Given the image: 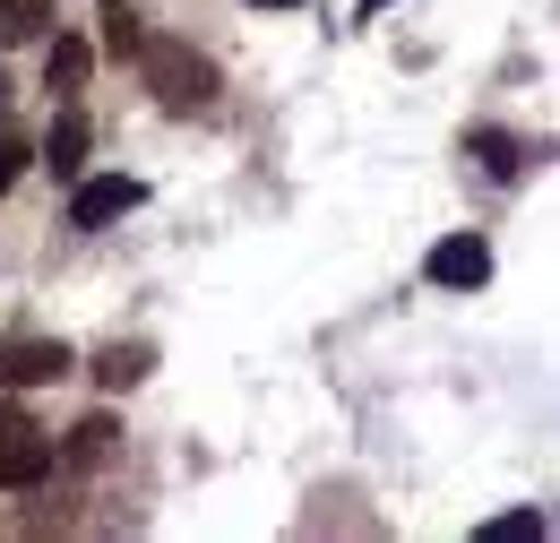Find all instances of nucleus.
I'll return each instance as SVG.
<instances>
[{
	"mask_svg": "<svg viewBox=\"0 0 560 543\" xmlns=\"http://www.w3.org/2000/svg\"><path fill=\"white\" fill-rule=\"evenodd\" d=\"M139 61H147V86H155V104H164V113H208V104H215V61H208V53L139 44Z\"/></svg>",
	"mask_w": 560,
	"mask_h": 543,
	"instance_id": "nucleus-1",
	"label": "nucleus"
},
{
	"mask_svg": "<svg viewBox=\"0 0 560 543\" xmlns=\"http://www.w3.org/2000/svg\"><path fill=\"white\" fill-rule=\"evenodd\" d=\"M78 354L61 337H9L0 345V389H44V380H61Z\"/></svg>",
	"mask_w": 560,
	"mask_h": 543,
	"instance_id": "nucleus-2",
	"label": "nucleus"
},
{
	"mask_svg": "<svg viewBox=\"0 0 560 543\" xmlns=\"http://www.w3.org/2000/svg\"><path fill=\"white\" fill-rule=\"evenodd\" d=\"M139 199H147V182H130V173L78 182V199H70V224H78V233H104V224H121V216H130Z\"/></svg>",
	"mask_w": 560,
	"mask_h": 543,
	"instance_id": "nucleus-3",
	"label": "nucleus"
},
{
	"mask_svg": "<svg viewBox=\"0 0 560 543\" xmlns=\"http://www.w3.org/2000/svg\"><path fill=\"white\" fill-rule=\"evenodd\" d=\"M422 268H431V285H448V293H475V285L491 276V242L483 233H448V242H431Z\"/></svg>",
	"mask_w": 560,
	"mask_h": 543,
	"instance_id": "nucleus-4",
	"label": "nucleus"
},
{
	"mask_svg": "<svg viewBox=\"0 0 560 543\" xmlns=\"http://www.w3.org/2000/svg\"><path fill=\"white\" fill-rule=\"evenodd\" d=\"M52 466H61V458H52L44 431H9V440H0V492H35V483H52Z\"/></svg>",
	"mask_w": 560,
	"mask_h": 543,
	"instance_id": "nucleus-5",
	"label": "nucleus"
},
{
	"mask_svg": "<svg viewBox=\"0 0 560 543\" xmlns=\"http://www.w3.org/2000/svg\"><path fill=\"white\" fill-rule=\"evenodd\" d=\"M86 69H95V44L52 26V35H44V86H52V95H78V86H86Z\"/></svg>",
	"mask_w": 560,
	"mask_h": 543,
	"instance_id": "nucleus-6",
	"label": "nucleus"
},
{
	"mask_svg": "<svg viewBox=\"0 0 560 543\" xmlns=\"http://www.w3.org/2000/svg\"><path fill=\"white\" fill-rule=\"evenodd\" d=\"M113 449H121V423H113V414H86V423H70V440H61L52 458H61V466H104Z\"/></svg>",
	"mask_w": 560,
	"mask_h": 543,
	"instance_id": "nucleus-7",
	"label": "nucleus"
},
{
	"mask_svg": "<svg viewBox=\"0 0 560 543\" xmlns=\"http://www.w3.org/2000/svg\"><path fill=\"white\" fill-rule=\"evenodd\" d=\"M44 164H52V182H78V173H86V113H78V104L44 130Z\"/></svg>",
	"mask_w": 560,
	"mask_h": 543,
	"instance_id": "nucleus-8",
	"label": "nucleus"
},
{
	"mask_svg": "<svg viewBox=\"0 0 560 543\" xmlns=\"http://www.w3.org/2000/svg\"><path fill=\"white\" fill-rule=\"evenodd\" d=\"M466 155L483 164L491 182H517V173H526V147H517L509 130H466Z\"/></svg>",
	"mask_w": 560,
	"mask_h": 543,
	"instance_id": "nucleus-9",
	"label": "nucleus"
},
{
	"mask_svg": "<svg viewBox=\"0 0 560 543\" xmlns=\"http://www.w3.org/2000/svg\"><path fill=\"white\" fill-rule=\"evenodd\" d=\"M52 0H0V44H44L52 35Z\"/></svg>",
	"mask_w": 560,
	"mask_h": 543,
	"instance_id": "nucleus-10",
	"label": "nucleus"
},
{
	"mask_svg": "<svg viewBox=\"0 0 560 543\" xmlns=\"http://www.w3.org/2000/svg\"><path fill=\"white\" fill-rule=\"evenodd\" d=\"M147 371H155V354H147V345H104V354H95V380H104L113 397H121V389H139Z\"/></svg>",
	"mask_w": 560,
	"mask_h": 543,
	"instance_id": "nucleus-11",
	"label": "nucleus"
},
{
	"mask_svg": "<svg viewBox=\"0 0 560 543\" xmlns=\"http://www.w3.org/2000/svg\"><path fill=\"white\" fill-rule=\"evenodd\" d=\"M95 35H104V53H113V61H139V44H147L139 9H121V0H113V9H104V26H95Z\"/></svg>",
	"mask_w": 560,
	"mask_h": 543,
	"instance_id": "nucleus-12",
	"label": "nucleus"
},
{
	"mask_svg": "<svg viewBox=\"0 0 560 543\" xmlns=\"http://www.w3.org/2000/svg\"><path fill=\"white\" fill-rule=\"evenodd\" d=\"M26 164H35V147H26V138H9V130H0V190H18V173H26Z\"/></svg>",
	"mask_w": 560,
	"mask_h": 543,
	"instance_id": "nucleus-13",
	"label": "nucleus"
},
{
	"mask_svg": "<svg viewBox=\"0 0 560 543\" xmlns=\"http://www.w3.org/2000/svg\"><path fill=\"white\" fill-rule=\"evenodd\" d=\"M9 431H35V423H26L18 406H0V440H9Z\"/></svg>",
	"mask_w": 560,
	"mask_h": 543,
	"instance_id": "nucleus-14",
	"label": "nucleus"
},
{
	"mask_svg": "<svg viewBox=\"0 0 560 543\" xmlns=\"http://www.w3.org/2000/svg\"><path fill=\"white\" fill-rule=\"evenodd\" d=\"M250 9H293V0H250Z\"/></svg>",
	"mask_w": 560,
	"mask_h": 543,
	"instance_id": "nucleus-15",
	"label": "nucleus"
},
{
	"mask_svg": "<svg viewBox=\"0 0 560 543\" xmlns=\"http://www.w3.org/2000/svg\"><path fill=\"white\" fill-rule=\"evenodd\" d=\"M0 104H9V78H0Z\"/></svg>",
	"mask_w": 560,
	"mask_h": 543,
	"instance_id": "nucleus-16",
	"label": "nucleus"
},
{
	"mask_svg": "<svg viewBox=\"0 0 560 543\" xmlns=\"http://www.w3.org/2000/svg\"><path fill=\"white\" fill-rule=\"evenodd\" d=\"M371 9H388V0H371Z\"/></svg>",
	"mask_w": 560,
	"mask_h": 543,
	"instance_id": "nucleus-17",
	"label": "nucleus"
}]
</instances>
